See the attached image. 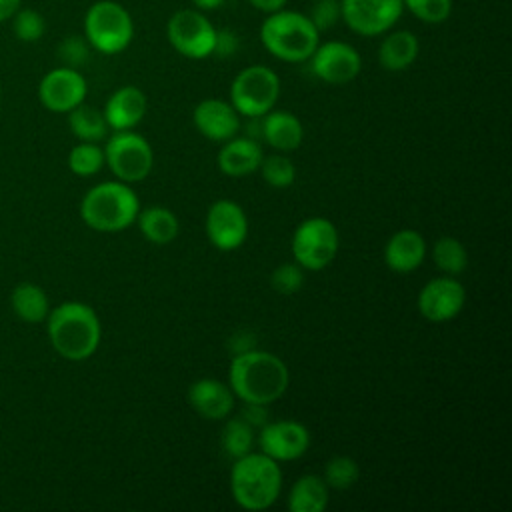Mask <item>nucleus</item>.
Returning a JSON list of instances; mask_svg holds the SVG:
<instances>
[{
    "mask_svg": "<svg viewBox=\"0 0 512 512\" xmlns=\"http://www.w3.org/2000/svg\"><path fill=\"white\" fill-rule=\"evenodd\" d=\"M192 410L206 420H224L234 410V392L218 378H198L186 392Z\"/></svg>",
    "mask_w": 512,
    "mask_h": 512,
    "instance_id": "obj_18",
    "label": "nucleus"
},
{
    "mask_svg": "<svg viewBox=\"0 0 512 512\" xmlns=\"http://www.w3.org/2000/svg\"><path fill=\"white\" fill-rule=\"evenodd\" d=\"M248 4L264 14H272L276 10H282L288 4V0H248Z\"/></svg>",
    "mask_w": 512,
    "mask_h": 512,
    "instance_id": "obj_40",
    "label": "nucleus"
},
{
    "mask_svg": "<svg viewBox=\"0 0 512 512\" xmlns=\"http://www.w3.org/2000/svg\"><path fill=\"white\" fill-rule=\"evenodd\" d=\"M84 38L100 54H120L134 38L130 12L114 0L94 2L84 14Z\"/></svg>",
    "mask_w": 512,
    "mask_h": 512,
    "instance_id": "obj_6",
    "label": "nucleus"
},
{
    "mask_svg": "<svg viewBox=\"0 0 512 512\" xmlns=\"http://www.w3.org/2000/svg\"><path fill=\"white\" fill-rule=\"evenodd\" d=\"M0 104H2V90H0Z\"/></svg>",
    "mask_w": 512,
    "mask_h": 512,
    "instance_id": "obj_43",
    "label": "nucleus"
},
{
    "mask_svg": "<svg viewBox=\"0 0 512 512\" xmlns=\"http://www.w3.org/2000/svg\"><path fill=\"white\" fill-rule=\"evenodd\" d=\"M340 236L336 224L324 216H312L302 220L290 242L294 262L304 270H322L338 254Z\"/></svg>",
    "mask_w": 512,
    "mask_h": 512,
    "instance_id": "obj_8",
    "label": "nucleus"
},
{
    "mask_svg": "<svg viewBox=\"0 0 512 512\" xmlns=\"http://www.w3.org/2000/svg\"><path fill=\"white\" fill-rule=\"evenodd\" d=\"M104 164H108L116 180L134 184L150 174L154 152L142 134L134 130H116L104 146Z\"/></svg>",
    "mask_w": 512,
    "mask_h": 512,
    "instance_id": "obj_9",
    "label": "nucleus"
},
{
    "mask_svg": "<svg viewBox=\"0 0 512 512\" xmlns=\"http://www.w3.org/2000/svg\"><path fill=\"white\" fill-rule=\"evenodd\" d=\"M290 372L282 358L266 350H244L228 368V386L244 404L270 406L288 390Z\"/></svg>",
    "mask_w": 512,
    "mask_h": 512,
    "instance_id": "obj_1",
    "label": "nucleus"
},
{
    "mask_svg": "<svg viewBox=\"0 0 512 512\" xmlns=\"http://www.w3.org/2000/svg\"><path fill=\"white\" fill-rule=\"evenodd\" d=\"M12 32L20 42H38L46 32V20L34 8H18V12L10 18Z\"/></svg>",
    "mask_w": 512,
    "mask_h": 512,
    "instance_id": "obj_33",
    "label": "nucleus"
},
{
    "mask_svg": "<svg viewBox=\"0 0 512 512\" xmlns=\"http://www.w3.org/2000/svg\"><path fill=\"white\" fill-rule=\"evenodd\" d=\"M262 46L282 62H304L320 42V32L310 18L296 10H276L260 26Z\"/></svg>",
    "mask_w": 512,
    "mask_h": 512,
    "instance_id": "obj_5",
    "label": "nucleus"
},
{
    "mask_svg": "<svg viewBox=\"0 0 512 512\" xmlns=\"http://www.w3.org/2000/svg\"><path fill=\"white\" fill-rule=\"evenodd\" d=\"M192 122L204 138L214 142H226L240 130V114L230 102L220 98H206L198 102L192 112Z\"/></svg>",
    "mask_w": 512,
    "mask_h": 512,
    "instance_id": "obj_17",
    "label": "nucleus"
},
{
    "mask_svg": "<svg viewBox=\"0 0 512 512\" xmlns=\"http://www.w3.org/2000/svg\"><path fill=\"white\" fill-rule=\"evenodd\" d=\"M420 52V42L410 30L390 32L378 48V62L388 72H402L414 64Z\"/></svg>",
    "mask_w": 512,
    "mask_h": 512,
    "instance_id": "obj_23",
    "label": "nucleus"
},
{
    "mask_svg": "<svg viewBox=\"0 0 512 512\" xmlns=\"http://www.w3.org/2000/svg\"><path fill=\"white\" fill-rule=\"evenodd\" d=\"M250 426H264L266 420V406L262 404H244V416H242Z\"/></svg>",
    "mask_w": 512,
    "mask_h": 512,
    "instance_id": "obj_39",
    "label": "nucleus"
},
{
    "mask_svg": "<svg viewBox=\"0 0 512 512\" xmlns=\"http://www.w3.org/2000/svg\"><path fill=\"white\" fill-rule=\"evenodd\" d=\"M166 38L180 56L204 60L214 52L216 28L202 10L184 8L170 16L166 24Z\"/></svg>",
    "mask_w": 512,
    "mask_h": 512,
    "instance_id": "obj_10",
    "label": "nucleus"
},
{
    "mask_svg": "<svg viewBox=\"0 0 512 512\" xmlns=\"http://www.w3.org/2000/svg\"><path fill=\"white\" fill-rule=\"evenodd\" d=\"M466 304V290L454 276H438L428 280L418 292V312L434 324L448 322L456 318Z\"/></svg>",
    "mask_w": 512,
    "mask_h": 512,
    "instance_id": "obj_13",
    "label": "nucleus"
},
{
    "mask_svg": "<svg viewBox=\"0 0 512 512\" xmlns=\"http://www.w3.org/2000/svg\"><path fill=\"white\" fill-rule=\"evenodd\" d=\"M104 166V148L96 142H80L68 154V168L76 176H92Z\"/></svg>",
    "mask_w": 512,
    "mask_h": 512,
    "instance_id": "obj_30",
    "label": "nucleus"
},
{
    "mask_svg": "<svg viewBox=\"0 0 512 512\" xmlns=\"http://www.w3.org/2000/svg\"><path fill=\"white\" fill-rule=\"evenodd\" d=\"M138 212V194L122 180L92 186L80 202V218L98 232H122L136 222Z\"/></svg>",
    "mask_w": 512,
    "mask_h": 512,
    "instance_id": "obj_4",
    "label": "nucleus"
},
{
    "mask_svg": "<svg viewBox=\"0 0 512 512\" xmlns=\"http://www.w3.org/2000/svg\"><path fill=\"white\" fill-rule=\"evenodd\" d=\"M358 476H360L358 464L350 456H332L326 462L324 474H322L328 488H336V490H346L354 486L358 482Z\"/></svg>",
    "mask_w": 512,
    "mask_h": 512,
    "instance_id": "obj_32",
    "label": "nucleus"
},
{
    "mask_svg": "<svg viewBox=\"0 0 512 512\" xmlns=\"http://www.w3.org/2000/svg\"><path fill=\"white\" fill-rule=\"evenodd\" d=\"M432 260L438 270L448 276H458L468 266L466 246L454 236H440L432 246Z\"/></svg>",
    "mask_w": 512,
    "mask_h": 512,
    "instance_id": "obj_28",
    "label": "nucleus"
},
{
    "mask_svg": "<svg viewBox=\"0 0 512 512\" xmlns=\"http://www.w3.org/2000/svg\"><path fill=\"white\" fill-rule=\"evenodd\" d=\"M224 0H192V4L202 10V12H208V10H216Z\"/></svg>",
    "mask_w": 512,
    "mask_h": 512,
    "instance_id": "obj_42",
    "label": "nucleus"
},
{
    "mask_svg": "<svg viewBox=\"0 0 512 512\" xmlns=\"http://www.w3.org/2000/svg\"><path fill=\"white\" fill-rule=\"evenodd\" d=\"M58 54H60V60L64 62V66L76 68L88 60L90 44L82 36H68L62 40Z\"/></svg>",
    "mask_w": 512,
    "mask_h": 512,
    "instance_id": "obj_37",
    "label": "nucleus"
},
{
    "mask_svg": "<svg viewBox=\"0 0 512 512\" xmlns=\"http://www.w3.org/2000/svg\"><path fill=\"white\" fill-rule=\"evenodd\" d=\"M280 96L278 74L264 66L252 64L240 70L230 84V104L244 118H260L270 112Z\"/></svg>",
    "mask_w": 512,
    "mask_h": 512,
    "instance_id": "obj_7",
    "label": "nucleus"
},
{
    "mask_svg": "<svg viewBox=\"0 0 512 512\" xmlns=\"http://www.w3.org/2000/svg\"><path fill=\"white\" fill-rule=\"evenodd\" d=\"M88 84L84 76L70 66H60L44 74L38 86V98L50 112H70L84 102Z\"/></svg>",
    "mask_w": 512,
    "mask_h": 512,
    "instance_id": "obj_16",
    "label": "nucleus"
},
{
    "mask_svg": "<svg viewBox=\"0 0 512 512\" xmlns=\"http://www.w3.org/2000/svg\"><path fill=\"white\" fill-rule=\"evenodd\" d=\"M308 60L314 76L326 84H348L362 70V58L358 50L342 40H328L322 44L318 42Z\"/></svg>",
    "mask_w": 512,
    "mask_h": 512,
    "instance_id": "obj_12",
    "label": "nucleus"
},
{
    "mask_svg": "<svg viewBox=\"0 0 512 512\" xmlns=\"http://www.w3.org/2000/svg\"><path fill=\"white\" fill-rule=\"evenodd\" d=\"M222 450L230 458H240L254 448V426H250L242 416L226 420L220 436Z\"/></svg>",
    "mask_w": 512,
    "mask_h": 512,
    "instance_id": "obj_29",
    "label": "nucleus"
},
{
    "mask_svg": "<svg viewBox=\"0 0 512 512\" xmlns=\"http://www.w3.org/2000/svg\"><path fill=\"white\" fill-rule=\"evenodd\" d=\"M52 348L66 360L80 362L90 358L102 338L96 310L84 302H62L46 316Z\"/></svg>",
    "mask_w": 512,
    "mask_h": 512,
    "instance_id": "obj_2",
    "label": "nucleus"
},
{
    "mask_svg": "<svg viewBox=\"0 0 512 512\" xmlns=\"http://www.w3.org/2000/svg\"><path fill=\"white\" fill-rule=\"evenodd\" d=\"M310 446V432L298 420H272L258 430V448L276 462L298 460Z\"/></svg>",
    "mask_w": 512,
    "mask_h": 512,
    "instance_id": "obj_15",
    "label": "nucleus"
},
{
    "mask_svg": "<svg viewBox=\"0 0 512 512\" xmlns=\"http://www.w3.org/2000/svg\"><path fill=\"white\" fill-rule=\"evenodd\" d=\"M20 6H22V0H0V24L8 22L18 12Z\"/></svg>",
    "mask_w": 512,
    "mask_h": 512,
    "instance_id": "obj_41",
    "label": "nucleus"
},
{
    "mask_svg": "<svg viewBox=\"0 0 512 512\" xmlns=\"http://www.w3.org/2000/svg\"><path fill=\"white\" fill-rule=\"evenodd\" d=\"M306 16L318 32H324L340 20V0H314L312 10Z\"/></svg>",
    "mask_w": 512,
    "mask_h": 512,
    "instance_id": "obj_36",
    "label": "nucleus"
},
{
    "mask_svg": "<svg viewBox=\"0 0 512 512\" xmlns=\"http://www.w3.org/2000/svg\"><path fill=\"white\" fill-rule=\"evenodd\" d=\"M10 302H12L14 314L28 324H38V322L46 320V316L50 312L46 292L38 284H32V282H20L12 290Z\"/></svg>",
    "mask_w": 512,
    "mask_h": 512,
    "instance_id": "obj_26",
    "label": "nucleus"
},
{
    "mask_svg": "<svg viewBox=\"0 0 512 512\" xmlns=\"http://www.w3.org/2000/svg\"><path fill=\"white\" fill-rule=\"evenodd\" d=\"M238 36L224 28V30H216V42H214V52L212 54H218L220 58H230L236 50H238Z\"/></svg>",
    "mask_w": 512,
    "mask_h": 512,
    "instance_id": "obj_38",
    "label": "nucleus"
},
{
    "mask_svg": "<svg viewBox=\"0 0 512 512\" xmlns=\"http://www.w3.org/2000/svg\"><path fill=\"white\" fill-rule=\"evenodd\" d=\"M262 158H264V152L258 140L248 136H240V138L234 136L226 140L224 146L218 150L216 164L224 176L242 178V176L254 174L260 168Z\"/></svg>",
    "mask_w": 512,
    "mask_h": 512,
    "instance_id": "obj_21",
    "label": "nucleus"
},
{
    "mask_svg": "<svg viewBox=\"0 0 512 512\" xmlns=\"http://www.w3.org/2000/svg\"><path fill=\"white\" fill-rule=\"evenodd\" d=\"M402 6L426 24H442L452 12V0H402Z\"/></svg>",
    "mask_w": 512,
    "mask_h": 512,
    "instance_id": "obj_34",
    "label": "nucleus"
},
{
    "mask_svg": "<svg viewBox=\"0 0 512 512\" xmlns=\"http://www.w3.org/2000/svg\"><path fill=\"white\" fill-rule=\"evenodd\" d=\"M402 12V0H340V18L358 36L388 32Z\"/></svg>",
    "mask_w": 512,
    "mask_h": 512,
    "instance_id": "obj_11",
    "label": "nucleus"
},
{
    "mask_svg": "<svg viewBox=\"0 0 512 512\" xmlns=\"http://www.w3.org/2000/svg\"><path fill=\"white\" fill-rule=\"evenodd\" d=\"M148 100L146 94L138 86H120L110 94L104 106V118L108 128L116 130H132L146 116Z\"/></svg>",
    "mask_w": 512,
    "mask_h": 512,
    "instance_id": "obj_19",
    "label": "nucleus"
},
{
    "mask_svg": "<svg viewBox=\"0 0 512 512\" xmlns=\"http://www.w3.org/2000/svg\"><path fill=\"white\" fill-rule=\"evenodd\" d=\"M260 136L274 150L292 152L304 140V126L296 114L272 108L260 118Z\"/></svg>",
    "mask_w": 512,
    "mask_h": 512,
    "instance_id": "obj_22",
    "label": "nucleus"
},
{
    "mask_svg": "<svg viewBox=\"0 0 512 512\" xmlns=\"http://www.w3.org/2000/svg\"><path fill=\"white\" fill-rule=\"evenodd\" d=\"M270 284L278 294H296L304 284V268L296 262H284L272 270Z\"/></svg>",
    "mask_w": 512,
    "mask_h": 512,
    "instance_id": "obj_35",
    "label": "nucleus"
},
{
    "mask_svg": "<svg viewBox=\"0 0 512 512\" xmlns=\"http://www.w3.org/2000/svg\"><path fill=\"white\" fill-rule=\"evenodd\" d=\"M210 244L222 252H232L246 242L248 218L242 206L234 200L222 198L210 204L204 222Z\"/></svg>",
    "mask_w": 512,
    "mask_h": 512,
    "instance_id": "obj_14",
    "label": "nucleus"
},
{
    "mask_svg": "<svg viewBox=\"0 0 512 512\" xmlns=\"http://www.w3.org/2000/svg\"><path fill=\"white\" fill-rule=\"evenodd\" d=\"M258 170L264 182L272 188H288L296 180V166L288 156H282V154L264 156Z\"/></svg>",
    "mask_w": 512,
    "mask_h": 512,
    "instance_id": "obj_31",
    "label": "nucleus"
},
{
    "mask_svg": "<svg viewBox=\"0 0 512 512\" xmlns=\"http://www.w3.org/2000/svg\"><path fill=\"white\" fill-rule=\"evenodd\" d=\"M136 224L142 232V236L158 246H166L170 244L178 232H180V222L176 218V214L166 208V206H146L140 208L138 216H136Z\"/></svg>",
    "mask_w": 512,
    "mask_h": 512,
    "instance_id": "obj_25",
    "label": "nucleus"
},
{
    "mask_svg": "<svg viewBox=\"0 0 512 512\" xmlns=\"http://www.w3.org/2000/svg\"><path fill=\"white\" fill-rule=\"evenodd\" d=\"M68 126L72 134L82 142H100L110 130L104 112L84 102L68 112Z\"/></svg>",
    "mask_w": 512,
    "mask_h": 512,
    "instance_id": "obj_27",
    "label": "nucleus"
},
{
    "mask_svg": "<svg viewBox=\"0 0 512 512\" xmlns=\"http://www.w3.org/2000/svg\"><path fill=\"white\" fill-rule=\"evenodd\" d=\"M426 250V240L420 232L402 228L386 240L384 262L392 272L410 274L424 262Z\"/></svg>",
    "mask_w": 512,
    "mask_h": 512,
    "instance_id": "obj_20",
    "label": "nucleus"
},
{
    "mask_svg": "<svg viewBox=\"0 0 512 512\" xmlns=\"http://www.w3.org/2000/svg\"><path fill=\"white\" fill-rule=\"evenodd\" d=\"M230 492L244 510H266L282 492L280 464L264 452H248L234 458L230 470Z\"/></svg>",
    "mask_w": 512,
    "mask_h": 512,
    "instance_id": "obj_3",
    "label": "nucleus"
},
{
    "mask_svg": "<svg viewBox=\"0 0 512 512\" xmlns=\"http://www.w3.org/2000/svg\"><path fill=\"white\" fill-rule=\"evenodd\" d=\"M330 500V488L318 474H304L294 480L286 506L290 512H324Z\"/></svg>",
    "mask_w": 512,
    "mask_h": 512,
    "instance_id": "obj_24",
    "label": "nucleus"
}]
</instances>
